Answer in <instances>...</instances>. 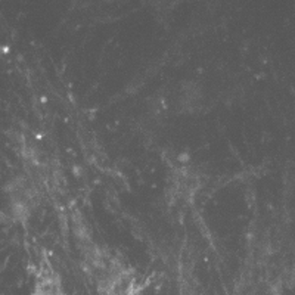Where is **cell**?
Here are the masks:
<instances>
[{
  "mask_svg": "<svg viewBox=\"0 0 295 295\" xmlns=\"http://www.w3.org/2000/svg\"><path fill=\"white\" fill-rule=\"evenodd\" d=\"M178 161H180V162H187L189 161L187 153H180V155H178Z\"/></svg>",
  "mask_w": 295,
  "mask_h": 295,
  "instance_id": "6da1fadb",
  "label": "cell"
},
{
  "mask_svg": "<svg viewBox=\"0 0 295 295\" xmlns=\"http://www.w3.org/2000/svg\"><path fill=\"white\" fill-rule=\"evenodd\" d=\"M72 173H74V176L80 177V176H81V170H80V167H74V168H72Z\"/></svg>",
  "mask_w": 295,
  "mask_h": 295,
  "instance_id": "7a4b0ae2",
  "label": "cell"
}]
</instances>
